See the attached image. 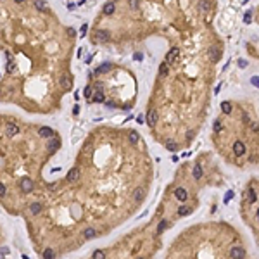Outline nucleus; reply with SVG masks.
<instances>
[{
    "label": "nucleus",
    "instance_id": "1",
    "mask_svg": "<svg viewBox=\"0 0 259 259\" xmlns=\"http://www.w3.org/2000/svg\"><path fill=\"white\" fill-rule=\"evenodd\" d=\"M95 43H107L111 40V33L107 29H97L93 33V38H92Z\"/></svg>",
    "mask_w": 259,
    "mask_h": 259
},
{
    "label": "nucleus",
    "instance_id": "2",
    "mask_svg": "<svg viewBox=\"0 0 259 259\" xmlns=\"http://www.w3.org/2000/svg\"><path fill=\"white\" fill-rule=\"evenodd\" d=\"M157 121H159V112H157L156 109H149V111H147V119H145V123H147L149 126H156Z\"/></svg>",
    "mask_w": 259,
    "mask_h": 259
},
{
    "label": "nucleus",
    "instance_id": "3",
    "mask_svg": "<svg viewBox=\"0 0 259 259\" xmlns=\"http://www.w3.org/2000/svg\"><path fill=\"white\" fill-rule=\"evenodd\" d=\"M102 12H104L105 16H112V14L116 12V2H112V0L105 2L104 7H102Z\"/></svg>",
    "mask_w": 259,
    "mask_h": 259
},
{
    "label": "nucleus",
    "instance_id": "4",
    "mask_svg": "<svg viewBox=\"0 0 259 259\" xmlns=\"http://www.w3.org/2000/svg\"><path fill=\"white\" fill-rule=\"evenodd\" d=\"M33 188H35V183H33L29 178H22V180H21V190H22V192L29 194Z\"/></svg>",
    "mask_w": 259,
    "mask_h": 259
},
{
    "label": "nucleus",
    "instance_id": "5",
    "mask_svg": "<svg viewBox=\"0 0 259 259\" xmlns=\"http://www.w3.org/2000/svg\"><path fill=\"white\" fill-rule=\"evenodd\" d=\"M209 57H211L213 62H218V61L221 59V50H220L218 47H211V48H209Z\"/></svg>",
    "mask_w": 259,
    "mask_h": 259
},
{
    "label": "nucleus",
    "instance_id": "6",
    "mask_svg": "<svg viewBox=\"0 0 259 259\" xmlns=\"http://www.w3.org/2000/svg\"><path fill=\"white\" fill-rule=\"evenodd\" d=\"M38 133H40V137H43V138H52V137L55 135V131H54L52 128H48V126H41V128L38 130Z\"/></svg>",
    "mask_w": 259,
    "mask_h": 259
},
{
    "label": "nucleus",
    "instance_id": "7",
    "mask_svg": "<svg viewBox=\"0 0 259 259\" xmlns=\"http://www.w3.org/2000/svg\"><path fill=\"white\" fill-rule=\"evenodd\" d=\"M233 154H235L237 157L244 156V154H245V145H244L242 142H235V143H233Z\"/></svg>",
    "mask_w": 259,
    "mask_h": 259
},
{
    "label": "nucleus",
    "instance_id": "8",
    "mask_svg": "<svg viewBox=\"0 0 259 259\" xmlns=\"http://www.w3.org/2000/svg\"><path fill=\"white\" fill-rule=\"evenodd\" d=\"M230 256H232V258H235V259H242V258H245V251H244V249H240V247H232Z\"/></svg>",
    "mask_w": 259,
    "mask_h": 259
},
{
    "label": "nucleus",
    "instance_id": "9",
    "mask_svg": "<svg viewBox=\"0 0 259 259\" xmlns=\"http://www.w3.org/2000/svg\"><path fill=\"white\" fill-rule=\"evenodd\" d=\"M111 67H112V64H109V62H105V64H102V66H99L95 71H93V74L95 76H100V74H104V73H107V71H111Z\"/></svg>",
    "mask_w": 259,
    "mask_h": 259
},
{
    "label": "nucleus",
    "instance_id": "10",
    "mask_svg": "<svg viewBox=\"0 0 259 259\" xmlns=\"http://www.w3.org/2000/svg\"><path fill=\"white\" fill-rule=\"evenodd\" d=\"M5 133H7L9 137H14V135H17V133H19V126H17V124H14V123H9V124L5 126Z\"/></svg>",
    "mask_w": 259,
    "mask_h": 259
},
{
    "label": "nucleus",
    "instance_id": "11",
    "mask_svg": "<svg viewBox=\"0 0 259 259\" xmlns=\"http://www.w3.org/2000/svg\"><path fill=\"white\" fill-rule=\"evenodd\" d=\"M143 197H145V188H142V187L135 188V192H133V199H135V202L143 201Z\"/></svg>",
    "mask_w": 259,
    "mask_h": 259
},
{
    "label": "nucleus",
    "instance_id": "12",
    "mask_svg": "<svg viewBox=\"0 0 259 259\" xmlns=\"http://www.w3.org/2000/svg\"><path fill=\"white\" fill-rule=\"evenodd\" d=\"M59 83H61V86H62V88H66V90H69V88H71V85H73V83H71V78H69V76H66V74H62V76L59 78Z\"/></svg>",
    "mask_w": 259,
    "mask_h": 259
},
{
    "label": "nucleus",
    "instance_id": "13",
    "mask_svg": "<svg viewBox=\"0 0 259 259\" xmlns=\"http://www.w3.org/2000/svg\"><path fill=\"white\" fill-rule=\"evenodd\" d=\"M192 176H194L195 180H201V178H202V166H201V164H195V166H194Z\"/></svg>",
    "mask_w": 259,
    "mask_h": 259
},
{
    "label": "nucleus",
    "instance_id": "14",
    "mask_svg": "<svg viewBox=\"0 0 259 259\" xmlns=\"http://www.w3.org/2000/svg\"><path fill=\"white\" fill-rule=\"evenodd\" d=\"M78 176H80V169H78V168H73V169L67 173V182H74V180H78Z\"/></svg>",
    "mask_w": 259,
    "mask_h": 259
},
{
    "label": "nucleus",
    "instance_id": "15",
    "mask_svg": "<svg viewBox=\"0 0 259 259\" xmlns=\"http://www.w3.org/2000/svg\"><path fill=\"white\" fill-rule=\"evenodd\" d=\"M175 195H176V199H178L180 202H183V201H187V190H185V188H176V192H175Z\"/></svg>",
    "mask_w": 259,
    "mask_h": 259
},
{
    "label": "nucleus",
    "instance_id": "16",
    "mask_svg": "<svg viewBox=\"0 0 259 259\" xmlns=\"http://www.w3.org/2000/svg\"><path fill=\"white\" fill-rule=\"evenodd\" d=\"M176 55H178V48H173V50L166 55V62H168V64H169V62H173V61L176 59Z\"/></svg>",
    "mask_w": 259,
    "mask_h": 259
},
{
    "label": "nucleus",
    "instance_id": "17",
    "mask_svg": "<svg viewBox=\"0 0 259 259\" xmlns=\"http://www.w3.org/2000/svg\"><path fill=\"white\" fill-rule=\"evenodd\" d=\"M29 211H31V214H38V213L41 211V204H40V202H33V204L29 206Z\"/></svg>",
    "mask_w": 259,
    "mask_h": 259
},
{
    "label": "nucleus",
    "instance_id": "18",
    "mask_svg": "<svg viewBox=\"0 0 259 259\" xmlns=\"http://www.w3.org/2000/svg\"><path fill=\"white\" fill-rule=\"evenodd\" d=\"M221 111H223L225 114H232V104H230V102H223V104H221Z\"/></svg>",
    "mask_w": 259,
    "mask_h": 259
},
{
    "label": "nucleus",
    "instance_id": "19",
    "mask_svg": "<svg viewBox=\"0 0 259 259\" xmlns=\"http://www.w3.org/2000/svg\"><path fill=\"white\" fill-rule=\"evenodd\" d=\"M247 202H249V204L256 202V194H254V190H252V188H249V190H247Z\"/></svg>",
    "mask_w": 259,
    "mask_h": 259
},
{
    "label": "nucleus",
    "instance_id": "20",
    "mask_svg": "<svg viewBox=\"0 0 259 259\" xmlns=\"http://www.w3.org/2000/svg\"><path fill=\"white\" fill-rule=\"evenodd\" d=\"M209 7H211L209 0H201V2H199V9H201V10H209Z\"/></svg>",
    "mask_w": 259,
    "mask_h": 259
},
{
    "label": "nucleus",
    "instance_id": "21",
    "mask_svg": "<svg viewBox=\"0 0 259 259\" xmlns=\"http://www.w3.org/2000/svg\"><path fill=\"white\" fill-rule=\"evenodd\" d=\"M187 214H190V207H187V206L178 207V216H187Z\"/></svg>",
    "mask_w": 259,
    "mask_h": 259
},
{
    "label": "nucleus",
    "instance_id": "22",
    "mask_svg": "<svg viewBox=\"0 0 259 259\" xmlns=\"http://www.w3.org/2000/svg\"><path fill=\"white\" fill-rule=\"evenodd\" d=\"M93 237H95V230H93V228H86V230H85V239L90 240V239H93Z\"/></svg>",
    "mask_w": 259,
    "mask_h": 259
},
{
    "label": "nucleus",
    "instance_id": "23",
    "mask_svg": "<svg viewBox=\"0 0 259 259\" xmlns=\"http://www.w3.org/2000/svg\"><path fill=\"white\" fill-rule=\"evenodd\" d=\"M93 102H104V93L102 92H97L93 95Z\"/></svg>",
    "mask_w": 259,
    "mask_h": 259
},
{
    "label": "nucleus",
    "instance_id": "24",
    "mask_svg": "<svg viewBox=\"0 0 259 259\" xmlns=\"http://www.w3.org/2000/svg\"><path fill=\"white\" fill-rule=\"evenodd\" d=\"M138 138H140V137H138V133H137V131H130V142L137 143V142H138Z\"/></svg>",
    "mask_w": 259,
    "mask_h": 259
},
{
    "label": "nucleus",
    "instance_id": "25",
    "mask_svg": "<svg viewBox=\"0 0 259 259\" xmlns=\"http://www.w3.org/2000/svg\"><path fill=\"white\" fill-rule=\"evenodd\" d=\"M54 256H55V252H54L52 249H45V251H43V258L50 259V258H54Z\"/></svg>",
    "mask_w": 259,
    "mask_h": 259
},
{
    "label": "nucleus",
    "instance_id": "26",
    "mask_svg": "<svg viewBox=\"0 0 259 259\" xmlns=\"http://www.w3.org/2000/svg\"><path fill=\"white\" fill-rule=\"evenodd\" d=\"M159 73H161L162 76H166V74H168V62L161 64V67H159Z\"/></svg>",
    "mask_w": 259,
    "mask_h": 259
},
{
    "label": "nucleus",
    "instance_id": "27",
    "mask_svg": "<svg viewBox=\"0 0 259 259\" xmlns=\"http://www.w3.org/2000/svg\"><path fill=\"white\" fill-rule=\"evenodd\" d=\"M59 145H61V140H59V138H54V140L48 143V147H50V149H57Z\"/></svg>",
    "mask_w": 259,
    "mask_h": 259
},
{
    "label": "nucleus",
    "instance_id": "28",
    "mask_svg": "<svg viewBox=\"0 0 259 259\" xmlns=\"http://www.w3.org/2000/svg\"><path fill=\"white\" fill-rule=\"evenodd\" d=\"M166 149H168V150H171V152H175V150L178 149V145H176L175 142H168V143H166Z\"/></svg>",
    "mask_w": 259,
    "mask_h": 259
},
{
    "label": "nucleus",
    "instance_id": "29",
    "mask_svg": "<svg viewBox=\"0 0 259 259\" xmlns=\"http://www.w3.org/2000/svg\"><path fill=\"white\" fill-rule=\"evenodd\" d=\"M166 226H168V221H161L159 226H157V233H162V232L166 230Z\"/></svg>",
    "mask_w": 259,
    "mask_h": 259
},
{
    "label": "nucleus",
    "instance_id": "30",
    "mask_svg": "<svg viewBox=\"0 0 259 259\" xmlns=\"http://www.w3.org/2000/svg\"><path fill=\"white\" fill-rule=\"evenodd\" d=\"M130 9H138V0H128Z\"/></svg>",
    "mask_w": 259,
    "mask_h": 259
},
{
    "label": "nucleus",
    "instance_id": "31",
    "mask_svg": "<svg viewBox=\"0 0 259 259\" xmlns=\"http://www.w3.org/2000/svg\"><path fill=\"white\" fill-rule=\"evenodd\" d=\"M105 256L104 254V251H93V258H97V259H102Z\"/></svg>",
    "mask_w": 259,
    "mask_h": 259
},
{
    "label": "nucleus",
    "instance_id": "32",
    "mask_svg": "<svg viewBox=\"0 0 259 259\" xmlns=\"http://www.w3.org/2000/svg\"><path fill=\"white\" fill-rule=\"evenodd\" d=\"M220 130H221V121H220V119H216V121H214V131L218 133Z\"/></svg>",
    "mask_w": 259,
    "mask_h": 259
},
{
    "label": "nucleus",
    "instance_id": "33",
    "mask_svg": "<svg viewBox=\"0 0 259 259\" xmlns=\"http://www.w3.org/2000/svg\"><path fill=\"white\" fill-rule=\"evenodd\" d=\"M85 97H86V99H92V88H90V86L85 88Z\"/></svg>",
    "mask_w": 259,
    "mask_h": 259
},
{
    "label": "nucleus",
    "instance_id": "34",
    "mask_svg": "<svg viewBox=\"0 0 259 259\" xmlns=\"http://www.w3.org/2000/svg\"><path fill=\"white\" fill-rule=\"evenodd\" d=\"M5 192H7L5 185H3V183H0V197H3V195H5Z\"/></svg>",
    "mask_w": 259,
    "mask_h": 259
},
{
    "label": "nucleus",
    "instance_id": "35",
    "mask_svg": "<svg viewBox=\"0 0 259 259\" xmlns=\"http://www.w3.org/2000/svg\"><path fill=\"white\" fill-rule=\"evenodd\" d=\"M244 22H245V24H249V22H251V12H247V14L244 16Z\"/></svg>",
    "mask_w": 259,
    "mask_h": 259
},
{
    "label": "nucleus",
    "instance_id": "36",
    "mask_svg": "<svg viewBox=\"0 0 259 259\" xmlns=\"http://www.w3.org/2000/svg\"><path fill=\"white\" fill-rule=\"evenodd\" d=\"M232 197H233V192H232V190H230V192H226V195H225V202H228Z\"/></svg>",
    "mask_w": 259,
    "mask_h": 259
},
{
    "label": "nucleus",
    "instance_id": "37",
    "mask_svg": "<svg viewBox=\"0 0 259 259\" xmlns=\"http://www.w3.org/2000/svg\"><path fill=\"white\" fill-rule=\"evenodd\" d=\"M252 85H254V86H259V76H252Z\"/></svg>",
    "mask_w": 259,
    "mask_h": 259
},
{
    "label": "nucleus",
    "instance_id": "38",
    "mask_svg": "<svg viewBox=\"0 0 259 259\" xmlns=\"http://www.w3.org/2000/svg\"><path fill=\"white\" fill-rule=\"evenodd\" d=\"M86 29H88V26H86V24H83V26H81V36L86 33Z\"/></svg>",
    "mask_w": 259,
    "mask_h": 259
},
{
    "label": "nucleus",
    "instance_id": "39",
    "mask_svg": "<svg viewBox=\"0 0 259 259\" xmlns=\"http://www.w3.org/2000/svg\"><path fill=\"white\" fill-rule=\"evenodd\" d=\"M239 66H240V67H245V66H247V62H245V61H242V59H240V61H239Z\"/></svg>",
    "mask_w": 259,
    "mask_h": 259
},
{
    "label": "nucleus",
    "instance_id": "40",
    "mask_svg": "<svg viewBox=\"0 0 259 259\" xmlns=\"http://www.w3.org/2000/svg\"><path fill=\"white\" fill-rule=\"evenodd\" d=\"M252 130H254V131H259V124H258V123H252Z\"/></svg>",
    "mask_w": 259,
    "mask_h": 259
},
{
    "label": "nucleus",
    "instance_id": "41",
    "mask_svg": "<svg viewBox=\"0 0 259 259\" xmlns=\"http://www.w3.org/2000/svg\"><path fill=\"white\" fill-rule=\"evenodd\" d=\"M0 252H2V254H7V252H9V249H7V247H2V251H0Z\"/></svg>",
    "mask_w": 259,
    "mask_h": 259
},
{
    "label": "nucleus",
    "instance_id": "42",
    "mask_svg": "<svg viewBox=\"0 0 259 259\" xmlns=\"http://www.w3.org/2000/svg\"><path fill=\"white\" fill-rule=\"evenodd\" d=\"M256 216H258V220H259V209H258V213H256Z\"/></svg>",
    "mask_w": 259,
    "mask_h": 259
}]
</instances>
